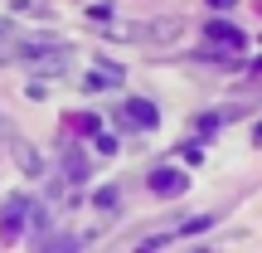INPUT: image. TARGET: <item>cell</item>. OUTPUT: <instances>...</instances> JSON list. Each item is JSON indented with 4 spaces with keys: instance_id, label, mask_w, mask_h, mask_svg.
Instances as JSON below:
<instances>
[{
    "instance_id": "8992f818",
    "label": "cell",
    "mask_w": 262,
    "mask_h": 253,
    "mask_svg": "<svg viewBox=\"0 0 262 253\" xmlns=\"http://www.w3.org/2000/svg\"><path fill=\"white\" fill-rule=\"evenodd\" d=\"M122 78H126V73H122V64H97L93 73H88V83H83V88H88V93H97V88H117Z\"/></svg>"
},
{
    "instance_id": "52a82bcc",
    "label": "cell",
    "mask_w": 262,
    "mask_h": 253,
    "mask_svg": "<svg viewBox=\"0 0 262 253\" xmlns=\"http://www.w3.org/2000/svg\"><path fill=\"white\" fill-rule=\"evenodd\" d=\"M93 151H102V156H112V151H117V137L107 127H97V122H93Z\"/></svg>"
},
{
    "instance_id": "5b68a950",
    "label": "cell",
    "mask_w": 262,
    "mask_h": 253,
    "mask_svg": "<svg viewBox=\"0 0 262 253\" xmlns=\"http://www.w3.org/2000/svg\"><path fill=\"white\" fill-rule=\"evenodd\" d=\"M204 34H209V44H219L224 54H243V44H248V39H243V29H233L228 20H209V29H204Z\"/></svg>"
},
{
    "instance_id": "7a4b0ae2",
    "label": "cell",
    "mask_w": 262,
    "mask_h": 253,
    "mask_svg": "<svg viewBox=\"0 0 262 253\" xmlns=\"http://www.w3.org/2000/svg\"><path fill=\"white\" fill-rule=\"evenodd\" d=\"M19 224H29V229H44V224H49L44 205H34V200H25V195L5 200V209H0V229H5V239H15V234H19Z\"/></svg>"
},
{
    "instance_id": "8fae6325",
    "label": "cell",
    "mask_w": 262,
    "mask_h": 253,
    "mask_svg": "<svg viewBox=\"0 0 262 253\" xmlns=\"http://www.w3.org/2000/svg\"><path fill=\"white\" fill-rule=\"evenodd\" d=\"M253 141H262V122H257V131H253Z\"/></svg>"
},
{
    "instance_id": "9c48e42d",
    "label": "cell",
    "mask_w": 262,
    "mask_h": 253,
    "mask_svg": "<svg viewBox=\"0 0 262 253\" xmlns=\"http://www.w3.org/2000/svg\"><path fill=\"white\" fill-rule=\"evenodd\" d=\"M15 137V127H10V117H0V141H10Z\"/></svg>"
},
{
    "instance_id": "277c9868",
    "label": "cell",
    "mask_w": 262,
    "mask_h": 253,
    "mask_svg": "<svg viewBox=\"0 0 262 253\" xmlns=\"http://www.w3.org/2000/svg\"><path fill=\"white\" fill-rule=\"evenodd\" d=\"M146 185H150V195H180V190L189 185V176H185L180 166H156V170L146 176Z\"/></svg>"
},
{
    "instance_id": "30bf717a",
    "label": "cell",
    "mask_w": 262,
    "mask_h": 253,
    "mask_svg": "<svg viewBox=\"0 0 262 253\" xmlns=\"http://www.w3.org/2000/svg\"><path fill=\"white\" fill-rule=\"evenodd\" d=\"M209 5H214V10H228V5H233V0H209Z\"/></svg>"
},
{
    "instance_id": "ba28073f",
    "label": "cell",
    "mask_w": 262,
    "mask_h": 253,
    "mask_svg": "<svg viewBox=\"0 0 262 253\" xmlns=\"http://www.w3.org/2000/svg\"><path fill=\"white\" fill-rule=\"evenodd\" d=\"M97 209H117V190H97Z\"/></svg>"
},
{
    "instance_id": "3957f363",
    "label": "cell",
    "mask_w": 262,
    "mask_h": 253,
    "mask_svg": "<svg viewBox=\"0 0 262 253\" xmlns=\"http://www.w3.org/2000/svg\"><path fill=\"white\" fill-rule=\"evenodd\" d=\"M117 122L131 127V131H156L160 112H156V103H146V98H126V103H122V112H117Z\"/></svg>"
},
{
    "instance_id": "6da1fadb",
    "label": "cell",
    "mask_w": 262,
    "mask_h": 253,
    "mask_svg": "<svg viewBox=\"0 0 262 253\" xmlns=\"http://www.w3.org/2000/svg\"><path fill=\"white\" fill-rule=\"evenodd\" d=\"M19 64L34 68V73H63L68 49L58 44V39H25V44H19Z\"/></svg>"
}]
</instances>
